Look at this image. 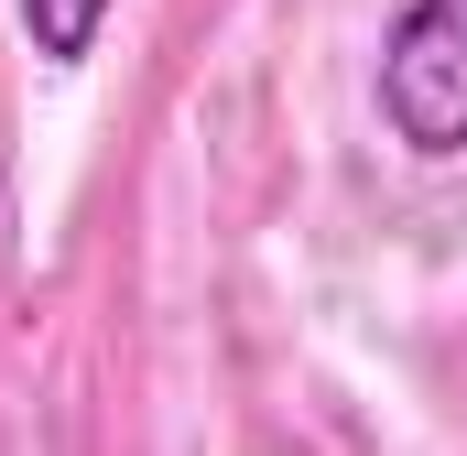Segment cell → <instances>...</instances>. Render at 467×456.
I'll use <instances>...</instances> for the list:
<instances>
[{
  "label": "cell",
  "mask_w": 467,
  "mask_h": 456,
  "mask_svg": "<svg viewBox=\"0 0 467 456\" xmlns=\"http://www.w3.org/2000/svg\"><path fill=\"white\" fill-rule=\"evenodd\" d=\"M369 98L413 163H457L467 152V0H402V22L380 33Z\"/></svg>",
  "instance_id": "6da1fadb"
},
{
  "label": "cell",
  "mask_w": 467,
  "mask_h": 456,
  "mask_svg": "<svg viewBox=\"0 0 467 456\" xmlns=\"http://www.w3.org/2000/svg\"><path fill=\"white\" fill-rule=\"evenodd\" d=\"M11 11H22V44H33L44 66H88L119 0H11Z\"/></svg>",
  "instance_id": "7a4b0ae2"
}]
</instances>
